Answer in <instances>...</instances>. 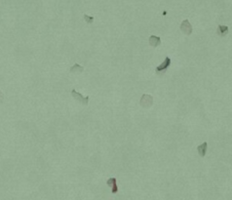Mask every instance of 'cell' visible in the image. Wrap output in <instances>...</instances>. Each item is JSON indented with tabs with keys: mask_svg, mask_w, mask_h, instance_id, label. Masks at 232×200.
<instances>
[{
	"mask_svg": "<svg viewBox=\"0 0 232 200\" xmlns=\"http://www.w3.org/2000/svg\"><path fill=\"white\" fill-rule=\"evenodd\" d=\"M171 66V59L169 57H166L165 61H164L160 66H158L156 67L155 71L158 75H163L164 73L167 71V69L169 68V66Z\"/></svg>",
	"mask_w": 232,
	"mask_h": 200,
	"instance_id": "obj_1",
	"label": "cell"
},
{
	"mask_svg": "<svg viewBox=\"0 0 232 200\" xmlns=\"http://www.w3.org/2000/svg\"><path fill=\"white\" fill-rule=\"evenodd\" d=\"M139 103H141V105L143 108H148V107H150L152 105V103H153V98H152L150 95H146V94H144V95H142Z\"/></svg>",
	"mask_w": 232,
	"mask_h": 200,
	"instance_id": "obj_2",
	"label": "cell"
},
{
	"mask_svg": "<svg viewBox=\"0 0 232 200\" xmlns=\"http://www.w3.org/2000/svg\"><path fill=\"white\" fill-rule=\"evenodd\" d=\"M71 95H72V97H73L77 101V102L81 103L82 105H88V103H89V97H83V96H82L80 93L76 92V90H74V89L71 91Z\"/></svg>",
	"mask_w": 232,
	"mask_h": 200,
	"instance_id": "obj_3",
	"label": "cell"
},
{
	"mask_svg": "<svg viewBox=\"0 0 232 200\" xmlns=\"http://www.w3.org/2000/svg\"><path fill=\"white\" fill-rule=\"evenodd\" d=\"M180 30L182 31L184 34L186 35H190L192 33V26L190 25L189 21L188 20H184L180 25Z\"/></svg>",
	"mask_w": 232,
	"mask_h": 200,
	"instance_id": "obj_4",
	"label": "cell"
},
{
	"mask_svg": "<svg viewBox=\"0 0 232 200\" xmlns=\"http://www.w3.org/2000/svg\"><path fill=\"white\" fill-rule=\"evenodd\" d=\"M106 185L111 187V192H112L113 194H116L118 192V187H117V185H116L115 178H110V179H108L107 182H106Z\"/></svg>",
	"mask_w": 232,
	"mask_h": 200,
	"instance_id": "obj_5",
	"label": "cell"
},
{
	"mask_svg": "<svg viewBox=\"0 0 232 200\" xmlns=\"http://www.w3.org/2000/svg\"><path fill=\"white\" fill-rule=\"evenodd\" d=\"M149 44H150V46H152V47L159 46V45L161 44L160 37H158V36H155V35H151L150 37H149Z\"/></svg>",
	"mask_w": 232,
	"mask_h": 200,
	"instance_id": "obj_6",
	"label": "cell"
},
{
	"mask_svg": "<svg viewBox=\"0 0 232 200\" xmlns=\"http://www.w3.org/2000/svg\"><path fill=\"white\" fill-rule=\"evenodd\" d=\"M227 33H228V26H217V34L221 37H223L225 36Z\"/></svg>",
	"mask_w": 232,
	"mask_h": 200,
	"instance_id": "obj_7",
	"label": "cell"
},
{
	"mask_svg": "<svg viewBox=\"0 0 232 200\" xmlns=\"http://www.w3.org/2000/svg\"><path fill=\"white\" fill-rule=\"evenodd\" d=\"M207 146H208V144L206 143V142H205V143H203L202 144H200V146L197 148V149H198V153H199V155L201 156V157H204V156L206 155Z\"/></svg>",
	"mask_w": 232,
	"mask_h": 200,
	"instance_id": "obj_8",
	"label": "cell"
},
{
	"mask_svg": "<svg viewBox=\"0 0 232 200\" xmlns=\"http://www.w3.org/2000/svg\"><path fill=\"white\" fill-rule=\"evenodd\" d=\"M84 70V68L81 66H79L78 64H75L73 66L70 67V72L71 73H81Z\"/></svg>",
	"mask_w": 232,
	"mask_h": 200,
	"instance_id": "obj_9",
	"label": "cell"
},
{
	"mask_svg": "<svg viewBox=\"0 0 232 200\" xmlns=\"http://www.w3.org/2000/svg\"><path fill=\"white\" fill-rule=\"evenodd\" d=\"M84 20L86 21L87 23H93V21H94V18H93V17L88 16V15H84Z\"/></svg>",
	"mask_w": 232,
	"mask_h": 200,
	"instance_id": "obj_10",
	"label": "cell"
},
{
	"mask_svg": "<svg viewBox=\"0 0 232 200\" xmlns=\"http://www.w3.org/2000/svg\"><path fill=\"white\" fill-rule=\"evenodd\" d=\"M3 99H4V95H3V93L0 91V103L3 102Z\"/></svg>",
	"mask_w": 232,
	"mask_h": 200,
	"instance_id": "obj_11",
	"label": "cell"
}]
</instances>
